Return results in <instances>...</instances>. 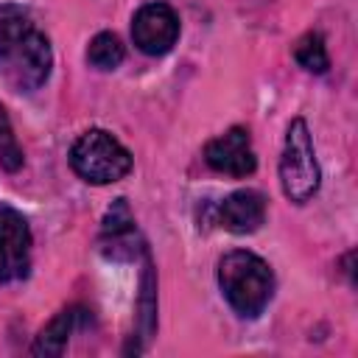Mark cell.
<instances>
[{
  "mask_svg": "<svg viewBox=\"0 0 358 358\" xmlns=\"http://www.w3.org/2000/svg\"><path fill=\"white\" fill-rule=\"evenodd\" d=\"M131 165L134 159L129 148L103 129L84 131L70 148V168L76 171V176H81L90 185L120 182L131 171Z\"/></svg>",
  "mask_w": 358,
  "mask_h": 358,
  "instance_id": "3957f363",
  "label": "cell"
},
{
  "mask_svg": "<svg viewBox=\"0 0 358 358\" xmlns=\"http://www.w3.org/2000/svg\"><path fill=\"white\" fill-rule=\"evenodd\" d=\"M76 319H78V310H76V308L59 310V313L39 330V336H36L31 352H34V355H45V358L62 355L64 347H67V338H70V333H73V327H76Z\"/></svg>",
  "mask_w": 358,
  "mask_h": 358,
  "instance_id": "9c48e42d",
  "label": "cell"
},
{
  "mask_svg": "<svg viewBox=\"0 0 358 358\" xmlns=\"http://www.w3.org/2000/svg\"><path fill=\"white\" fill-rule=\"evenodd\" d=\"M263 221H266V196L260 190L243 187L229 193L218 204V224L232 235H249L260 229Z\"/></svg>",
  "mask_w": 358,
  "mask_h": 358,
  "instance_id": "ba28073f",
  "label": "cell"
},
{
  "mask_svg": "<svg viewBox=\"0 0 358 358\" xmlns=\"http://www.w3.org/2000/svg\"><path fill=\"white\" fill-rule=\"evenodd\" d=\"M218 288L238 316L255 319L271 302L274 274L255 252L232 249L218 260Z\"/></svg>",
  "mask_w": 358,
  "mask_h": 358,
  "instance_id": "6da1fadb",
  "label": "cell"
},
{
  "mask_svg": "<svg viewBox=\"0 0 358 358\" xmlns=\"http://www.w3.org/2000/svg\"><path fill=\"white\" fill-rule=\"evenodd\" d=\"M294 59H296V64H299L302 70H308V73H327L330 56H327V48H324L322 34L308 31V34L294 45Z\"/></svg>",
  "mask_w": 358,
  "mask_h": 358,
  "instance_id": "7c38bea8",
  "label": "cell"
},
{
  "mask_svg": "<svg viewBox=\"0 0 358 358\" xmlns=\"http://www.w3.org/2000/svg\"><path fill=\"white\" fill-rule=\"evenodd\" d=\"M126 50H123V42L112 34V31H101L90 39V48H87V62L95 67V70H115L120 62H123Z\"/></svg>",
  "mask_w": 358,
  "mask_h": 358,
  "instance_id": "8fae6325",
  "label": "cell"
},
{
  "mask_svg": "<svg viewBox=\"0 0 358 358\" xmlns=\"http://www.w3.org/2000/svg\"><path fill=\"white\" fill-rule=\"evenodd\" d=\"M204 162L215 173L235 176V179H243V176L255 173L257 157H255L249 131L243 126H232L224 134H218L215 140H210L204 145Z\"/></svg>",
  "mask_w": 358,
  "mask_h": 358,
  "instance_id": "52a82bcc",
  "label": "cell"
},
{
  "mask_svg": "<svg viewBox=\"0 0 358 358\" xmlns=\"http://www.w3.org/2000/svg\"><path fill=\"white\" fill-rule=\"evenodd\" d=\"M0 162L6 171H17L22 165V148L17 145L14 140V131H11V120L0 103Z\"/></svg>",
  "mask_w": 358,
  "mask_h": 358,
  "instance_id": "5bb4252c",
  "label": "cell"
},
{
  "mask_svg": "<svg viewBox=\"0 0 358 358\" xmlns=\"http://www.w3.org/2000/svg\"><path fill=\"white\" fill-rule=\"evenodd\" d=\"M34 28V17L25 6L0 3V59L8 56Z\"/></svg>",
  "mask_w": 358,
  "mask_h": 358,
  "instance_id": "30bf717a",
  "label": "cell"
},
{
  "mask_svg": "<svg viewBox=\"0 0 358 358\" xmlns=\"http://www.w3.org/2000/svg\"><path fill=\"white\" fill-rule=\"evenodd\" d=\"M31 268V229L20 210L0 204V282L25 280Z\"/></svg>",
  "mask_w": 358,
  "mask_h": 358,
  "instance_id": "5b68a950",
  "label": "cell"
},
{
  "mask_svg": "<svg viewBox=\"0 0 358 358\" xmlns=\"http://www.w3.org/2000/svg\"><path fill=\"white\" fill-rule=\"evenodd\" d=\"M131 235H134V218L129 213L126 199H117L103 218V238L106 243H112V249H117V246L131 243Z\"/></svg>",
  "mask_w": 358,
  "mask_h": 358,
  "instance_id": "4fadbf2b",
  "label": "cell"
},
{
  "mask_svg": "<svg viewBox=\"0 0 358 358\" xmlns=\"http://www.w3.org/2000/svg\"><path fill=\"white\" fill-rule=\"evenodd\" d=\"M0 67L14 90H22V92L39 90L48 81L50 67H53V53H50L48 36L39 28H34L8 56L0 59Z\"/></svg>",
  "mask_w": 358,
  "mask_h": 358,
  "instance_id": "277c9868",
  "label": "cell"
},
{
  "mask_svg": "<svg viewBox=\"0 0 358 358\" xmlns=\"http://www.w3.org/2000/svg\"><path fill=\"white\" fill-rule=\"evenodd\" d=\"M131 39L145 56L168 53L179 39V17L168 3H148L131 20Z\"/></svg>",
  "mask_w": 358,
  "mask_h": 358,
  "instance_id": "8992f818",
  "label": "cell"
},
{
  "mask_svg": "<svg viewBox=\"0 0 358 358\" xmlns=\"http://www.w3.org/2000/svg\"><path fill=\"white\" fill-rule=\"evenodd\" d=\"M319 182H322V171L310 129L305 117H294L285 129V143L280 154V187L288 201L305 204L316 196Z\"/></svg>",
  "mask_w": 358,
  "mask_h": 358,
  "instance_id": "7a4b0ae2",
  "label": "cell"
}]
</instances>
